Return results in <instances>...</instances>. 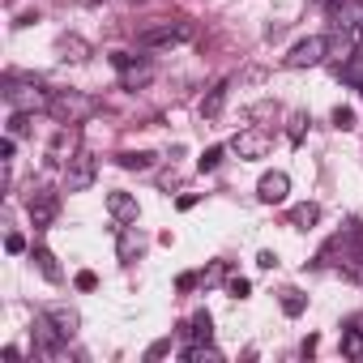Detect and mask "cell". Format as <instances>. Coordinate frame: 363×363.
Listing matches in <instances>:
<instances>
[{
    "label": "cell",
    "mask_w": 363,
    "mask_h": 363,
    "mask_svg": "<svg viewBox=\"0 0 363 363\" xmlns=\"http://www.w3.org/2000/svg\"><path fill=\"white\" fill-rule=\"evenodd\" d=\"M316 261H320V265H346V274L359 278V269H363V227H359V223H346V227L320 248Z\"/></svg>",
    "instance_id": "1"
},
{
    "label": "cell",
    "mask_w": 363,
    "mask_h": 363,
    "mask_svg": "<svg viewBox=\"0 0 363 363\" xmlns=\"http://www.w3.org/2000/svg\"><path fill=\"white\" fill-rule=\"evenodd\" d=\"M5 99H9L13 111H30V116L52 107V94L43 90V82H35V77H18V73H5Z\"/></svg>",
    "instance_id": "2"
},
{
    "label": "cell",
    "mask_w": 363,
    "mask_h": 363,
    "mask_svg": "<svg viewBox=\"0 0 363 363\" xmlns=\"http://www.w3.org/2000/svg\"><path fill=\"white\" fill-rule=\"evenodd\" d=\"M60 124H82V120H90L94 111H99V103L90 99V94H77V90H60V94H52V107H48Z\"/></svg>",
    "instance_id": "3"
},
{
    "label": "cell",
    "mask_w": 363,
    "mask_h": 363,
    "mask_svg": "<svg viewBox=\"0 0 363 363\" xmlns=\"http://www.w3.org/2000/svg\"><path fill=\"white\" fill-rule=\"evenodd\" d=\"M193 35H197L193 22H158L137 35V48H175V43H189Z\"/></svg>",
    "instance_id": "4"
},
{
    "label": "cell",
    "mask_w": 363,
    "mask_h": 363,
    "mask_svg": "<svg viewBox=\"0 0 363 363\" xmlns=\"http://www.w3.org/2000/svg\"><path fill=\"white\" fill-rule=\"evenodd\" d=\"M94 179H99V158L90 150H77L65 167V193H86Z\"/></svg>",
    "instance_id": "5"
},
{
    "label": "cell",
    "mask_w": 363,
    "mask_h": 363,
    "mask_svg": "<svg viewBox=\"0 0 363 363\" xmlns=\"http://www.w3.org/2000/svg\"><path fill=\"white\" fill-rule=\"evenodd\" d=\"M320 60H329V39L325 35H312V39H299L291 52H286V69H312V65H320Z\"/></svg>",
    "instance_id": "6"
},
{
    "label": "cell",
    "mask_w": 363,
    "mask_h": 363,
    "mask_svg": "<svg viewBox=\"0 0 363 363\" xmlns=\"http://www.w3.org/2000/svg\"><path fill=\"white\" fill-rule=\"evenodd\" d=\"M77 124H60V133L52 137V145H48V162H56V167H69V158L77 154Z\"/></svg>",
    "instance_id": "7"
},
{
    "label": "cell",
    "mask_w": 363,
    "mask_h": 363,
    "mask_svg": "<svg viewBox=\"0 0 363 363\" xmlns=\"http://www.w3.org/2000/svg\"><path fill=\"white\" fill-rule=\"evenodd\" d=\"M26 210H30V223L43 231V227H52V223H56V210H60V201H56V193H48V189H35V193H30V201H26Z\"/></svg>",
    "instance_id": "8"
},
{
    "label": "cell",
    "mask_w": 363,
    "mask_h": 363,
    "mask_svg": "<svg viewBox=\"0 0 363 363\" xmlns=\"http://www.w3.org/2000/svg\"><path fill=\"white\" fill-rule=\"evenodd\" d=\"M286 193H291V175H286V171H265V175H261L257 197H261L265 206H278V201H286Z\"/></svg>",
    "instance_id": "9"
},
{
    "label": "cell",
    "mask_w": 363,
    "mask_h": 363,
    "mask_svg": "<svg viewBox=\"0 0 363 363\" xmlns=\"http://www.w3.org/2000/svg\"><path fill=\"white\" fill-rule=\"evenodd\" d=\"M333 26L346 35L363 30V0H333Z\"/></svg>",
    "instance_id": "10"
},
{
    "label": "cell",
    "mask_w": 363,
    "mask_h": 363,
    "mask_svg": "<svg viewBox=\"0 0 363 363\" xmlns=\"http://www.w3.org/2000/svg\"><path fill=\"white\" fill-rule=\"evenodd\" d=\"M231 150H235L240 158H265V150H269V133L248 128V133H240V137L231 141Z\"/></svg>",
    "instance_id": "11"
},
{
    "label": "cell",
    "mask_w": 363,
    "mask_h": 363,
    "mask_svg": "<svg viewBox=\"0 0 363 363\" xmlns=\"http://www.w3.org/2000/svg\"><path fill=\"white\" fill-rule=\"evenodd\" d=\"M141 252H145V235H141L133 223H128V227H120V240H116V257H120L124 265H133Z\"/></svg>",
    "instance_id": "12"
},
{
    "label": "cell",
    "mask_w": 363,
    "mask_h": 363,
    "mask_svg": "<svg viewBox=\"0 0 363 363\" xmlns=\"http://www.w3.org/2000/svg\"><path fill=\"white\" fill-rule=\"evenodd\" d=\"M107 214L116 218V227L137 223V197L133 193H107Z\"/></svg>",
    "instance_id": "13"
},
{
    "label": "cell",
    "mask_w": 363,
    "mask_h": 363,
    "mask_svg": "<svg viewBox=\"0 0 363 363\" xmlns=\"http://www.w3.org/2000/svg\"><path fill=\"white\" fill-rule=\"evenodd\" d=\"M48 316H52V325L60 329V337H65V342H69V337L77 333V325H82L77 308H69V303H56V308H48Z\"/></svg>",
    "instance_id": "14"
},
{
    "label": "cell",
    "mask_w": 363,
    "mask_h": 363,
    "mask_svg": "<svg viewBox=\"0 0 363 363\" xmlns=\"http://www.w3.org/2000/svg\"><path fill=\"white\" fill-rule=\"evenodd\" d=\"M56 52H60V60H69V65L90 60V43H86V39H77V35H65V39L56 43Z\"/></svg>",
    "instance_id": "15"
},
{
    "label": "cell",
    "mask_w": 363,
    "mask_h": 363,
    "mask_svg": "<svg viewBox=\"0 0 363 363\" xmlns=\"http://www.w3.org/2000/svg\"><path fill=\"white\" fill-rule=\"evenodd\" d=\"M286 223H291L295 231H312V227L320 223V206H316V201H303V206H295V210L286 214Z\"/></svg>",
    "instance_id": "16"
},
{
    "label": "cell",
    "mask_w": 363,
    "mask_h": 363,
    "mask_svg": "<svg viewBox=\"0 0 363 363\" xmlns=\"http://www.w3.org/2000/svg\"><path fill=\"white\" fill-rule=\"evenodd\" d=\"M337 77L346 82V86H354V90H363V48L359 52H350L342 65H337Z\"/></svg>",
    "instance_id": "17"
},
{
    "label": "cell",
    "mask_w": 363,
    "mask_h": 363,
    "mask_svg": "<svg viewBox=\"0 0 363 363\" xmlns=\"http://www.w3.org/2000/svg\"><path fill=\"white\" fill-rule=\"evenodd\" d=\"M227 90H231V82H218V86L201 99V116H210V120H214V116L223 111V103H227Z\"/></svg>",
    "instance_id": "18"
},
{
    "label": "cell",
    "mask_w": 363,
    "mask_h": 363,
    "mask_svg": "<svg viewBox=\"0 0 363 363\" xmlns=\"http://www.w3.org/2000/svg\"><path fill=\"white\" fill-rule=\"evenodd\" d=\"M116 162H120L124 171H150V167H154V154H145V150H124V154H116Z\"/></svg>",
    "instance_id": "19"
},
{
    "label": "cell",
    "mask_w": 363,
    "mask_h": 363,
    "mask_svg": "<svg viewBox=\"0 0 363 363\" xmlns=\"http://www.w3.org/2000/svg\"><path fill=\"white\" fill-rule=\"evenodd\" d=\"M184 359H189V363H223V354H218L210 342H193V346H184Z\"/></svg>",
    "instance_id": "20"
},
{
    "label": "cell",
    "mask_w": 363,
    "mask_h": 363,
    "mask_svg": "<svg viewBox=\"0 0 363 363\" xmlns=\"http://www.w3.org/2000/svg\"><path fill=\"white\" fill-rule=\"evenodd\" d=\"M184 333H193L197 342H210V337H214V320H210V312H197V316L184 325Z\"/></svg>",
    "instance_id": "21"
},
{
    "label": "cell",
    "mask_w": 363,
    "mask_h": 363,
    "mask_svg": "<svg viewBox=\"0 0 363 363\" xmlns=\"http://www.w3.org/2000/svg\"><path fill=\"white\" fill-rule=\"evenodd\" d=\"M342 354H346V359H363V329L346 325V333H342Z\"/></svg>",
    "instance_id": "22"
},
{
    "label": "cell",
    "mask_w": 363,
    "mask_h": 363,
    "mask_svg": "<svg viewBox=\"0 0 363 363\" xmlns=\"http://www.w3.org/2000/svg\"><path fill=\"white\" fill-rule=\"evenodd\" d=\"M145 82H150V65H133V69L120 73V86H124V90H141Z\"/></svg>",
    "instance_id": "23"
},
{
    "label": "cell",
    "mask_w": 363,
    "mask_h": 363,
    "mask_svg": "<svg viewBox=\"0 0 363 363\" xmlns=\"http://www.w3.org/2000/svg\"><path fill=\"white\" fill-rule=\"evenodd\" d=\"M35 261H39V274H43L48 282H60V265H56V257H52L48 248H35Z\"/></svg>",
    "instance_id": "24"
},
{
    "label": "cell",
    "mask_w": 363,
    "mask_h": 363,
    "mask_svg": "<svg viewBox=\"0 0 363 363\" xmlns=\"http://www.w3.org/2000/svg\"><path fill=\"white\" fill-rule=\"evenodd\" d=\"M223 158H227V150H223V145H210V150L197 158V167H201V171H218V167H223Z\"/></svg>",
    "instance_id": "25"
},
{
    "label": "cell",
    "mask_w": 363,
    "mask_h": 363,
    "mask_svg": "<svg viewBox=\"0 0 363 363\" xmlns=\"http://www.w3.org/2000/svg\"><path fill=\"white\" fill-rule=\"evenodd\" d=\"M308 124H312V120H308V111H295V116H291V124H286V137H291V141L299 145V141H303V128H308Z\"/></svg>",
    "instance_id": "26"
},
{
    "label": "cell",
    "mask_w": 363,
    "mask_h": 363,
    "mask_svg": "<svg viewBox=\"0 0 363 363\" xmlns=\"http://www.w3.org/2000/svg\"><path fill=\"white\" fill-rule=\"evenodd\" d=\"M218 282H227V265L223 261H214L210 269H201V286H218Z\"/></svg>",
    "instance_id": "27"
},
{
    "label": "cell",
    "mask_w": 363,
    "mask_h": 363,
    "mask_svg": "<svg viewBox=\"0 0 363 363\" xmlns=\"http://www.w3.org/2000/svg\"><path fill=\"white\" fill-rule=\"evenodd\" d=\"M303 303H308V299H303L299 291H282V312H286V316H299Z\"/></svg>",
    "instance_id": "28"
},
{
    "label": "cell",
    "mask_w": 363,
    "mask_h": 363,
    "mask_svg": "<svg viewBox=\"0 0 363 363\" xmlns=\"http://www.w3.org/2000/svg\"><path fill=\"white\" fill-rule=\"evenodd\" d=\"M248 291H252L248 278H227V295H231V299H248Z\"/></svg>",
    "instance_id": "29"
},
{
    "label": "cell",
    "mask_w": 363,
    "mask_h": 363,
    "mask_svg": "<svg viewBox=\"0 0 363 363\" xmlns=\"http://www.w3.org/2000/svg\"><path fill=\"white\" fill-rule=\"evenodd\" d=\"M333 128H354V111L350 107H333Z\"/></svg>",
    "instance_id": "30"
},
{
    "label": "cell",
    "mask_w": 363,
    "mask_h": 363,
    "mask_svg": "<svg viewBox=\"0 0 363 363\" xmlns=\"http://www.w3.org/2000/svg\"><path fill=\"white\" fill-rule=\"evenodd\" d=\"M5 252H13V257H18V252H26V240H22L18 231H9V235H5Z\"/></svg>",
    "instance_id": "31"
},
{
    "label": "cell",
    "mask_w": 363,
    "mask_h": 363,
    "mask_svg": "<svg viewBox=\"0 0 363 363\" xmlns=\"http://www.w3.org/2000/svg\"><path fill=\"white\" fill-rule=\"evenodd\" d=\"M111 65L124 73V69H133V65H137V56H133V52H116V56H111Z\"/></svg>",
    "instance_id": "32"
},
{
    "label": "cell",
    "mask_w": 363,
    "mask_h": 363,
    "mask_svg": "<svg viewBox=\"0 0 363 363\" xmlns=\"http://www.w3.org/2000/svg\"><path fill=\"white\" fill-rule=\"evenodd\" d=\"M94 286H99V278H94L90 269H82V274H77V291H94Z\"/></svg>",
    "instance_id": "33"
},
{
    "label": "cell",
    "mask_w": 363,
    "mask_h": 363,
    "mask_svg": "<svg viewBox=\"0 0 363 363\" xmlns=\"http://www.w3.org/2000/svg\"><path fill=\"white\" fill-rule=\"evenodd\" d=\"M13 150H18V137H5V141H0V158H5V162L13 158Z\"/></svg>",
    "instance_id": "34"
},
{
    "label": "cell",
    "mask_w": 363,
    "mask_h": 363,
    "mask_svg": "<svg viewBox=\"0 0 363 363\" xmlns=\"http://www.w3.org/2000/svg\"><path fill=\"white\" fill-rule=\"evenodd\" d=\"M257 265H261V269H274V265H278V257H274V252H269V248H265V252H261V257H257Z\"/></svg>",
    "instance_id": "35"
},
{
    "label": "cell",
    "mask_w": 363,
    "mask_h": 363,
    "mask_svg": "<svg viewBox=\"0 0 363 363\" xmlns=\"http://www.w3.org/2000/svg\"><path fill=\"white\" fill-rule=\"evenodd\" d=\"M350 325H354V329H363V316H354V320H350Z\"/></svg>",
    "instance_id": "36"
},
{
    "label": "cell",
    "mask_w": 363,
    "mask_h": 363,
    "mask_svg": "<svg viewBox=\"0 0 363 363\" xmlns=\"http://www.w3.org/2000/svg\"><path fill=\"white\" fill-rule=\"evenodd\" d=\"M359 35H363V30H359Z\"/></svg>",
    "instance_id": "37"
}]
</instances>
